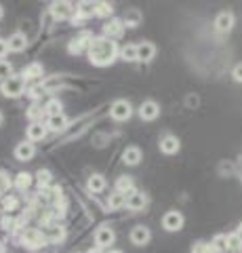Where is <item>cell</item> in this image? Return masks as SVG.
<instances>
[{"label":"cell","instance_id":"1","mask_svg":"<svg viewBox=\"0 0 242 253\" xmlns=\"http://www.w3.org/2000/svg\"><path fill=\"white\" fill-rule=\"evenodd\" d=\"M89 61L93 63V66L97 68H105V66H112V63L116 61V57H118V44H116L114 41H110V38L105 36H93V41L89 42Z\"/></svg>","mask_w":242,"mask_h":253},{"label":"cell","instance_id":"2","mask_svg":"<svg viewBox=\"0 0 242 253\" xmlns=\"http://www.w3.org/2000/svg\"><path fill=\"white\" fill-rule=\"evenodd\" d=\"M26 78L23 74H13L11 78H6L4 83H0V93L4 97H21L26 93Z\"/></svg>","mask_w":242,"mask_h":253},{"label":"cell","instance_id":"3","mask_svg":"<svg viewBox=\"0 0 242 253\" xmlns=\"http://www.w3.org/2000/svg\"><path fill=\"white\" fill-rule=\"evenodd\" d=\"M17 239H19V243L23 245V247L30 249V251H36V249H40V247H44V245H46L44 234L40 230H34V228H28V230L23 228Z\"/></svg>","mask_w":242,"mask_h":253},{"label":"cell","instance_id":"4","mask_svg":"<svg viewBox=\"0 0 242 253\" xmlns=\"http://www.w3.org/2000/svg\"><path fill=\"white\" fill-rule=\"evenodd\" d=\"M110 116L114 118V121H118V123L129 121V118L133 116V106L129 104L127 99H116L112 104V108H110Z\"/></svg>","mask_w":242,"mask_h":253},{"label":"cell","instance_id":"5","mask_svg":"<svg viewBox=\"0 0 242 253\" xmlns=\"http://www.w3.org/2000/svg\"><path fill=\"white\" fill-rule=\"evenodd\" d=\"M162 228L167 232H179L183 228V215L179 211H167L162 217Z\"/></svg>","mask_w":242,"mask_h":253},{"label":"cell","instance_id":"6","mask_svg":"<svg viewBox=\"0 0 242 253\" xmlns=\"http://www.w3.org/2000/svg\"><path fill=\"white\" fill-rule=\"evenodd\" d=\"M114 230L110 226H101L95 230V247L99 249H105V247H110V245H114Z\"/></svg>","mask_w":242,"mask_h":253},{"label":"cell","instance_id":"7","mask_svg":"<svg viewBox=\"0 0 242 253\" xmlns=\"http://www.w3.org/2000/svg\"><path fill=\"white\" fill-rule=\"evenodd\" d=\"M51 13L55 19H68V17H74L76 15V9L66 0H61V2H53L51 4Z\"/></svg>","mask_w":242,"mask_h":253},{"label":"cell","instance_id":"8","mask_svg":"<svg viewBox=\"0 0 242 253\" xmlns=\"http://www.w3.org/2000/svg\"><path fill=\"white\" fill-rule=\"evenodd\" d=\"M34 156H36V146L32 141H21V144L15 146V158L17 161L26 163V161H32Z\"/></svg>","mask_w":242,"mask_h":253},{"label":"cell","instance_id":"9","mask_svg":"<svg viewBox=\"0 0 242 253\" xmlns=\"http://www.w3.org/2000/svg\"><path fill=\"white\" fill-rule=\"evenodd\" d=\"M152 239V232H150V228H145V226H135L131 230V243L133 245H137V247H143V245H147Z\"/></svg>","mask_w":242,"mask_h":253},{"label":"cell","instance_id":"10","mask_svg":"<svg viewBox=\"0 0 242 253\" xmlns=\"http://www.w3.org/2000/svg\"><path fill=\"white\" fill-rule=\"evenodd\" d=\"M139 116H141L143 121H156V118L160 116V106L156 104V101L147 99V101H143V104L139 106Z\"/></svg>","mask_w":242,"mask_h":253},{"label":"cell","instance_id":"11","mask_svg":"<svg viewBox=\"0 0 242 253\" xmlns=\"http://www.w3.org/2000/svg\"><path fill=\"white\" fill-rule=\"evenodd\" d=\"M122 30H124L122 19H110V21H105L104 34H101V36L110 38V41H116V38H120V36H122Z\"/></svg>","mask_w":242,"mask_h":253},{"label":"cell","instance_id":"12","mask_svg":"<svg viewBox=\"0 0 242 253\" xmlns=\"http://www.w3.org/2000/svg\"><path fill=\"white\" fill-rule=\"evenodd\" d=\"M145 205H147V196L143 192H139V190H133L131 194H127V207L131 211H141Z\"/></svg>","mask_w":242,"mask_h":253},{"label":"cell","instance_id":"13","mask_svg":"<svg viewBox=\"0 0 242 253\" xmlns=\"http://www.w3.org/2000/svg\"><path fill=\"white\" fill-rule=\"evenodd\" d=\"M46 125H42V123H30V126H28V141H32V144H36V141H42L44 137H46Z\"/></svg>","mask_w":242,"mask_h":253},{"label":"cell","instance_id":"14","mask_svg":"<svg viewBox=\"0 0 242 253\" xmlns=\"http://www.w3.org/2000/svg\"><path fill=\"white\" fill-rule=\"evenodd\" d=\"M6 42H9V51H13V53H21V51L28 49V36L21 34V32H15V34H11Z\"/></svg>","mask_w":242,"mask_h":253},{"label":"cell","instance_id":"15","mask_svg":"<svg viewBox=\"0 0 242 253\" xmlns=\"http://www.w3.org/2000/svg\"><path fill=\"white\" fill-rule=\"evenodd\" d=\"M95 9H97V2H89V0H82V2L76 4V15L74 19H89L95 15Z\"/></svg>","mask_w":242,"mask_h":253},{"label":"cell","instance_id":"16","mask_svg":"<svg viewBox=\"0 0 242 253\" xmlns=\"http://www.w3.org/2000/svg\"><path fill=\"white\" fill-rule=\"evenodd\" d=\"M234 28V15L230 11H221L215 17V30L217 32H230Z\"/></svg>","mask_w":242,"mask_h":253},{"label":"cell","instance_id":"17","mask_svg":"<svg viewBox=\"0 0 242 253\" xmlns=\"http://www.w3.org/2000/svg\"><path fill=\"white\" fill-rule=\"evenodd\" d=\"M179 148H181V144H179V139L175 135H165L160 139V152H165V154H177L179 152Z\"/></svg>","mask_w":242,"mask_h":253},{"label":"cell","instance_id":"18","mask_svg":"<svg viewBox=\"0 0 242 253\" xmlns=\"http://www.w3.org/2000/svg\"><path fill=\"white\" fill-rule=\"evenodd\" d=\"M141 150H139L137 146H129L127 150L122 152V161H124V165H129V167H135V165H139L141 163Z\"/></svg>","mask_w":242,"mask_h":253},{"label":"cell","instance_id":"19","mask_svg":"<svg viewBox=\"0 0 242 253\" xmlns=\"http://www.w3.org/2000/svg\"><path fill=\"white\" fill-rule=\"evenodd\" d=\"M46 129H49V131H53V133L66 131V129H68V116H66V114L49 116V121H46Z\"/></svg>","mask_w":242,"mask_h":253},{"label":"cell","instance_id":"20","mask_svg":"<svg viewBox=\"0 0 242 253\" xmlns=\"http://www.w3.org/2000/svg\"><path fill=\"white\" fill-rule=\"evenodd\" d=\"M91 41H93V36L84 32L82 36H78V38H74V41L69 42L68 49H69V53H76V55H78V53H82L84 49H89V42H91Z\"/></svg>","mask_w":242,"mask_h":253},{"label":"cell","instance_id":"21","mask_svg":"<svg viewBox=\"0 0 242 253\" xmlns=\"http://www.w3.org/2000/svg\"><path fill=\"white\" fill-rule=\"evenodd\" d=\"M156 55V46L152 42H139L137 44V61H152Z\"/></svg>","mask_w":242,"mask_h":253},{"label":"cell","instance_id":"22","mask_svg":"<svg viewBox=\"0 0 242 253\" xmlns=\"http://www.w3.org/2000/svg\"><path fill=\"white\" fill-rule=\"evenodd\" d=\"M87 188H89V192H93V194L104 192L105 190V177L99 175V173H93V175L89 177V181H87Z\"/></svg>","mask_w":242,"mask_h":253},{"label":"cell","instance_id":"23","mask_svg":"<svg viewBox=\"0 0 242 253\" xmlns=\"http://www.w3.org/2000/svg\"><path fill=\"white\" fill-rule=\"evenodd\" d=\"M44 74V68L42 63H30V66H26V70H23V78L26 81H38V78H42Z\"/></svg>","mask_w":242,"mask_h":253},{"label":"cell","instance_id":"24","mask_svg":"<svg viewBox=\"0 0 242 253\" xmlns=\"http://www.w3.org/2000/svg\"><path fill=\"white\" fill-rule=\"evenodd\" d=\"M107 207H110L112 211H118L122 207H127V196H124L122 192H118V190H114V192L107 196Z\"/></svg>","mask_w":242,"mask_h":253},{"label":"cell","instance_id":"25","mask_svg":"<svg viewBox=\"0 0 242 253\" xmlns=\"http://www.w3.org/2000/svg\"><path fill=\"white\" fill-rule=\"evenodd\" d=\"M32 175H30V173H26V171H21V173H17V175H15V179H13V186L19 190V192H26V190L32 186Z\"/></svg>","mask_w":242,"mask_h":253},{"label":"cell","instance_id":"26","mask_svg":"<svg viewBox=\"0 0 242 253\" xmlns=\"http://www.w3.org/2000/svg\"><path fill=\"white\" fill-rule=\"evenodd\" d=\"M141 19H143V15L139 13V9H129L122 23H124V28H137L139 23H141Z\"/></svg>","mask_w":242,"mask_h":253},{"label":"cell","instance_id":"27","mask_svg":"<svg viewBox=\"0 0 242 253\" xmlns=\"http://www.w3.org/2000/svg\"><path fill=\"white\" fill-rule=\"evenodd\" d=\"M116 190L127 196V194H131L133 190H135V181H133L129 175H120L118 179H116Z\"/></svg>","mask_w":242,"mask_h":253},{"label":"cell","instance_id":"28","mask_svg":"<svg viewBox=\"0 0 242 253\" xmlns=\"http://www.w3.org/2000/svg\"><path fill=\"white\" fill-rule=\"evenodd\" d=\"M42 114H44V106H40L38 101H34V104L28 108V118L32 123H42Z\"/></svg>","mask_w":242,"mask_h":253},{"label":"cell","instance_id":"29","mask_svg":"<svg viewBox=\"0 0 242 253\" xmlns=\"http://www.w3.org/2000/svg\"><path fill=\"white\" fill-rule=\"evenodd\" d=\"M44 239L46 241H53V243H55V241H61V239H64V228H57V226H49V228H44Z\"/></svg>","mask_w":242,"mask_h":253},{"label":"cell","instance_id":"30","mask_svg":"<svg viewBox=\"0 0 242 253\" xmlns=\"http://www.w3.org/2000/svg\"><path fill=\"white\" fill-rule=\"evenodd\" d=\"M120 57L124 61H137V44H124L120 49Z\"/></svg>","mask_w":242,"mask_h":253},{"label":"cell","instance_id":"31","mask_svg":"<svg viewBox=\"0 0 242 253\" xmlns=\"http://www.w3.org/2000/svg\"><path fill=\"white\" fill-rule=\"evenodd\" d=\"M225 245H228V251H232V253H240V249H242V241H240V236L236 232L228 234V241H225Z\"/></svg>","mask_w":242,"mask_h":253},{"label":"cell","instance_id":"32","mask_svg":"<svg viewBox=\"0 0 242 253\" xmlns=\"http://www.w3.org/2000/svg\"><path fill=\"white\" fill-rule=\"evenodd\" d=\"M51 179H53V175H51L49 169H40V171L36 173V181H38V186H40V190L42 188H49L51 186Z\"/></svg>","mask_w":242,"mask_h":253},{"label":"cell","instance_id":"33","mask_svg":"<svg viewBox=\"0 0 242 253\" xmlns=\"http://www.w3.org/2000/svg\"><path fill=\"white\" fill-rule=\"evenodd\" d=\"M44 112L49 116H57V114H64L61 112V101L59 99H49L44 104Z\"/></svg>","mask_w":242,"mask_h":253},{"label":"cell","instance_id":"34","mask_svg":"<svg viewBox=\"0 0 242 253\" xmlns=\"http://www.w3.org/2000/svg\"><path fill=\"white\" fill-rule=\"evenodd\" d=\"M112 13H114V6L110 2H97V9H95L97 17H112Z\"/></svg>","mask_w":242,"mask_h":253},{"label":"cell","instance_id":"35","mask_svg":"<svg viewBox=\"0 0 242 253\" xmlns=\"http://www.w3.org/2000/svg\"><path fill=\"white\" fill-rule=\"evenodd\" d=\"M13 186V181H11V175L6 171L0 169V194H4V192H9V188Z\"/></svg>","mask_w":242,"mask_h":253},{"label":"cell","instance_id":"36","mask_svg":"<svg viewBox=\"0 0 242 253\" xmlns=\"http://www.w3.org/2000/svg\"><path fill=\"white\" fill-rule=\"evenodd\" d=\"M13 76V66H11V63L9 61H0V83H4L6 81V78H11Z\"/></svg>","mask_w":242,"mask_h":253},{"label":"cell","instance_id":"37","mask_svg":"<svg viewBox=\"0 0 242 253\" xmlns=\"http://www.w3.org/2000/svg\"><path fill=\"white\" fill-rule=\"evenodd\" d=\"M225 241H228V234H217L215 239H213V247L223 253V251H228V245H225Z\"/></svg>","mask_w":242,"mask_h":253},{"label":"cell","instance_id":"38","mask_svg":"<svg viewBox=\"0 0 242 253\" xmlns=\"http://www.w3.org/2000/svg\"><path fill=\"white\" fill-rule=\"evenodd\" d=\"M19 207V201L15 199V196H4V201H2V209L6 211V213H11V211H15Z\"/></svg>","mask_w":242,"mask_h":253},{"label":"cell","instance_id":"39","mask_svg":"<svg viewBox=\"0 0 242 253\" xmlns=\"http://www.w3.org/2000/svg\"><path fill=\"white\" fill-rule=\"evenodd\" d=\"M26 93H28L34 101H38V99H40L42 95H44V86H42V84H34V86H30V89H28Z\"/></svg>","mask_w":242,"mask_h":253},{"label":"cell","instance_id":"40","mask_svg":"<svg viewBox=\"0 0 242 253\" xmlns=\"http://www.w3.org/2000/svg\"><path fill=\"white\" fill-rule=\"evenodd\" d=\"M0 224H2L4 230H15V219L9 217V215H4L2 219H0Z\"/></svg>","mask_w":242,"mask_h":253},{"label":"cell","instance_id":"41","mask_svg":"<svg viewBox=\"0 0 242 253\" xmlns=\"http://www.w3.org/2000/svg\"><path fill=\"white\" fill-rule=\"evenodd\" d=\"M232 76H234V81L236 83H242V63H236V66H234Z\"/></svg>","mask_w":242,"mask_h":253},{"label":"cell","instance_id":"42","mask_svg":"<svg viewBox=\"0 0 242 253\" xmlns=\"http://www.w3.org/2000/svg\"><path fill=\"white\" fill-rule=\"evenodd\" d=\"M6 53H9V42L0 38V61H2V59L6 57Z\"/></svg>","mask_w":242,"mask_h":253},{"label":"cell","instance_id":"43","mask_svg":"<svg viewBox=\"0 0 242 253\" xmlns=\"http://www.w3.org/2000/svg\"><path fill=\"white\" fill-rule=\"evenodd\" d=\"M236 234L240 236V241H242V221H240V226H238V230H236Z\"/></svg>","mask_w":242,"mask_h":253},{"label":"cell","instance_id":"44","mask_svg":"<svg viewBox=\"0 0 242 253\" xmlns=\"http://www.w3.org/2000/svg\"><path fill=\"white\" fill-rule=\"evenodd\" d=\"M87 253H101V249H99V247H95V249H89Z\"/></svg>","mask_w":242,"mask_h":253},{"label":"cell","instance_id":"45","mask_svg":"<svg viewBox=\"0 0 242 253\" xmlns=\"http://www.w3.org/2000/svg\"><path fill=\"white\" fill-rule=\"evenodd\" d=\"M2 15H4V11H2V4H0V19H2Z\"/></svg>","mask_w":242,"mask_h":253},{"label":"cell","instance_id":"46","mask_svg":"<svg viewBox=\"0 0 242 253\" xmlns=\"http://www.w3.org/2000/svg\"><path fill=\"white\" fill-rule=\"evenodd\" d=\"M2 121H4V116H2V112H0V126H2Z\"/></svg>","mask_w":242,"mask_h":253},{"label":"cell","instance_id":"47","mask_svg":"<svg viewBox=\"0 0 242 253\" xmlns=\"http://www.w3.org/2000/svg\"><path fill=\"white\" fill-rule=\"evenodd\" d=\"M110 253H122V251H118V249H112V251H110Z\"/></svg>","mask_w":242,"mask_h":253}]
</instances>
